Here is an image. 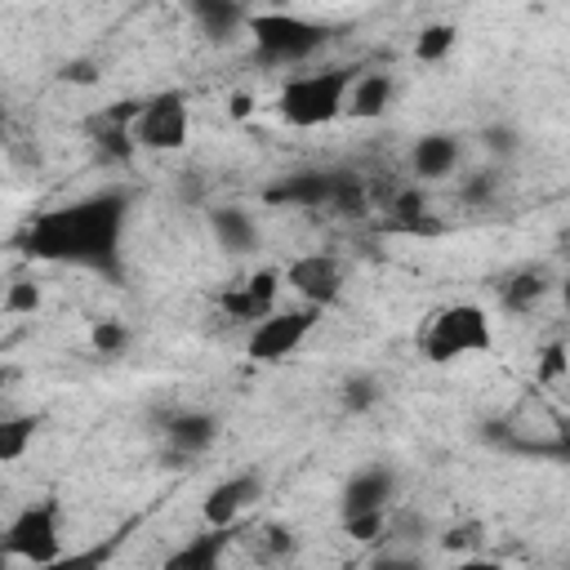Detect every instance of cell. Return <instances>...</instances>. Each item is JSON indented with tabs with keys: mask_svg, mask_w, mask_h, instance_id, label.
<instances>
[{
	"mask_svg": "<svg viewBox=\"0 0 570 570\" xmlns=\"http://www.w3.org/2000/svg\"><path fill=\"white\" fill-rule=\"evenodd\" d=\"M343 534L356 539V543H374L387 534V512H365V517H347L343 521Z\"/></svg>",
	"mask_w": 570,
	"mask_h": 570,
	"instance_id": "26",
	"label": "cell"
},
{
	"mask_svg": "<svg viewBox=\"0 0 570 570\" xmlns=\"http://www.w3.org/2000/svg\"><path fill=\"white\" fill-rule=\"evenodd\" d=\"M209 232H214V240H218L227 254H249V249H258V223H254V214L240 209V205H214V209H209Z\"/></svg>",
	"mask_w": 570,
	"mask_h": 570,
	"instance_id": "14",
	"label": "cell"
},
{
	"mask_svg": "<svg viewBox=\"0 0 570 570\" xmlns=\"http://www.w3.org/2000/svg\"><path fill=\"white\" fill-rule=\"evenodd\" d=\"M494 187H499V178H494L490 169H481V174H472V178L463 183V205H485V200L494 196Z\"/></svg>",
	"mask_w": 570,
	"mask_h": 570,
	"instance_id": "33",
	"label": "cell"
},
{
	"mask_svg": "<svg viewBox=\"0 0 570 570\" xmlns=\"http://www.w3.org/2000/svg\"><path fill=\"white\" fill-rule=\"evenodd\" d=\"M165 441L178 454H205L218 441V419L209 410H178L165 419Z\"/></svg>",
	"mask_w": 570,
	"mask_h": 570,
	"instance_id": "13",
	"label": "cell"
},
{
	"mask_svg": "<svg viewBox=\"0 0 570 570\" xmlns=\"http://www.w3.org/2000/svg\"><path fill=\"white\" fill-rule=\"evenodd\" d=\"M187 120H191L187 94L183 89H165V94L142 102V116L134 125V142L147 147V151H178L187 142Z\"/></svg>",
	"mask_w": 570,
	"mask_h": 570,
	"instance_id": "7",
	"label": "cell"
},
{
	"mask_svg": "<svg viewBox=\"0 0 570 570\" xmlns=\"http://www.w3.org/2000/svg\"><path fill=\"white\" fill-rule=\"evenodd\" d=\"M566 570H570V566H566Z\"/></svg>",
	"mask_w": 570,
	"mask_h": 570,
	"instance_id": "41",
	"label": "cell"
},
{
	"mask_svg": "<svg viewBox=\"0 0 570 570\" xmlns=\"http://www.w3.org/2000/svg\"><path fill=\"white\" fill-rule=\"evenodd\" d=\"M361 200H365L361 178H356V174H334V209L356 214V209H361Z\"/></svg>",
	"mask_w": 570,
	"mask_h": 570,
	"instance_id": "29",
	"label": "cell"
},
{
	"mask_svg": "<svg viewBox=\"0 0 570 570\" xmlns=\"http://www.w3.org/2000/svg\"><path fill=\"white\" fill-rule=\"evenodd\" d=\"M334 570H361V566H356V561H343V566H334Z\"/></svg>",
	"mask_w": 570,
	"mask_h": 570,
	"instance_id": "40",
	"label": "cell"
},
{
	"mask_svg": "<svg viewBox=\"0 0 570 570\" xmlns=\"http://www.w3.org/2000/svg\"><path fill=\"white\" fill-rule=\"evenodd\" d=\"M419 347H423V356H428L432 365H450V361H459V356L490 352V347H494L490 312L476 307V303H450V307H441V312L423 325Z\"/></svg>",
	"mask_w": 570,
	"mask_h": 570,
	"instance_id": "4",
	"label": "cell"
},
{
	"mask_svg": "<svg viewBox=\"0 0 570 570\" xmlns=\"http://www.w3.org/2000/svg\"><path fill=\"white\" fill-rule=\"evenodd\" d=\"M454 570H508L503 561H494V557H463Z\"/></svg>",
	"mask_w": 570,
	"mask_h": 570,
	"instance_id": "37",
	"label": "cell"
},
{
	"mask_svg": "<svg viewBox=\"0 0 570 570\" xmlns=\"http://www.w3.org/2000/svg\"><path fill=\"white\" fill-rule=\"evenodd\" d=\"M561 303L570 307V272H566V281H561Z\"/></svg>",
	"mask_w": 570,
	"mask_h": 570,
	"instance_id": "39",
	"label": "cell"
},
{
	"mask_svg": "<svg viewBox=\"0 0 570 570\" xmlns=\"http://www.w3.org/2000/svg\"><path fill=\"white\" fill-rule=\"evenodd\" d=\"M227 543H232V530H214V525H205L196 539H187L178 552H169L160 570H218Z\"/></svg>",
	"mask_w": 570,
	"mask_h": 570,
	"instance_id": "15",
	"label": "cell"
},
{
	"mask_svg": "<svg viewBox=\"0 0 570 570\" xmlns=\"http://www.w3.org/2000/svg\"><path fill=\"white\" fill-rule=\"evenodd\" d=\"M285 285L307 303V307H330L343 289V263L334 254H303L285 267Z\"/></svg>",
	"mask_w": 570,
	"mask_h": 570,
	"instance_id": "8",
	"label": "cell"
},
{
	"mask_svg": "<svg viewBox=\"0 0 570 570\" xmlns=\"http://www.w3.org/2000/svg\"><path fill=\"white\" fill-rule=\"evenodd\" d=\"M423 214H428V209H423L419 187H405V191L392 196V223H396V227H405V232H436V223H428Z\"/></svg>",
	"mask_w": 570,
	"mask_h": 570,
	"instance_id": "23",
	"label": "cell"
},
{
	"mask_svg": "<svg viewBox=\"0 0 570 570\" xmlns=\"http://www.w3.org/2000/svg\"><path fill=\"white\" fill-rule=\"evenodd\" d=\"M89 343H94V352H98V356H120V352H125V343H129V330H125L120 321H94Z\"/></svg>",
	"mask_w": 570,
	"mask_h": 570,
	"instance_id": "25",
	"label": "cell"
},
{
	"mask_svg": "<svg viewBox=\"0 0 570 570\" xmlns=\"http://www.w3.org/2000/svg\"><path fill=\"white\" fill-rule=\"evenodd\" d=\"M267 200L272 205H303V209L334 205V174L330 169H294L267 187Z\"/></svg>",
	"mask_w": 570,
	"mask_h": 570,
	"instance_id": "11",
	"label": "cell"
},
{
	"mask_svg": "<svg viewBox=\"0 0 570 570\" xmlns=\"http://www.w3.org/2000/svg\"><path fill=\"white\" fill-rule=\"evenodd\" d=\"M294 543H298V539H294V530H289V525H267V548H272L276 557H289V552H294Z\"/></svg>",
	"mask_w": 570,
	"mask_h": 570,
	"instance_id": "36",
	"label": "cell"
},
{
	"mask_svg": "<svg viewBox=\"0 0 570 570\" xmlns=\"http://www.w3.org/2000/svg\"><path fill=\"white\" fill-rule=\"evenodd\" d=\"M525 454H543V459H557V463H570V419L557 423V436L552 441H530V445H517Z\"/></svg>",
	"mask_w": 570,
	"mask_h": 570,
	"instance_id": "28",
	"label": "cell"
},
{
	"mask_svg": "<svg viewBox=\"0 0 570 570\" xmlns=\"http://www.w3.org/2000/svg\"><path fill=\"white\" fill-rule=\"evenodd\" d=\"M36 414H9L0 423V463H18L27 454V445L36 441Z\"/></svg>",
	"mask_w": 570,
	"mask_h": 570,
	"instance_id": "20",
	"label": "cell"
},
{
	"mask_svg": "<svg viewBox=\"0 0 570 570\" xmlns=\"http://www.w3.org/2000/svg\"><path fill=\"white\" fill-rule=\"evenodd\" d=\"M258 494H263V476H258V472H236V476L218 481V485L205 494L200 517H205V525H214V530H232L236 517H240Z\"/></svg>",
	"mask_w": 570,
	"mask_h": 570,
	"instance_id": "9",
	"label": "cell"
},
{
	"mask_svg": "<svg viewBox=\"0 0 570 570\" xmlns=\"http://www.w3.org/2000/svg\"><path fill=\"white\" fill-rule=\"evenodd\" d=\"M125 543V530L102 539V543H89V548H76V552H62L53 557L49 566H36V570H107V561L116 557V548Z\"/></svg>",
	"mask_w": 570,
	"mask_h": 570,
	"instance_id": "19",
	"label": "cell"
},
{
	"mask_svg": "<svg viewBox=\"0 0 570 570\" xmlns=\"http://www.w3.org/2000/svg\"><path fill=\"white\" fill-rule=\"evenodd\" d=\"M454 22H428L423 31H419V40H414V58L419 62H441L450 49H454Z\"/></svg>",
	"mask_w": 570,
	"mask_h": 570,
	"instance_id": "22",
	"label": "cell"
},
{
	"mask_svg": "<svg viewBox=\"0 0 570 570\" xmlns=\"http://www.w3.org/2000/svg\"><path fill=\"white\" fill-rule=\"evenodd\" d=\"M441 543H445L450 552H459V548H476V543H481V525H472V521H468V525H454Z\"/></svg>",
	"mask_w": 570,
	"mask_h": 570,
	"instance_id": "35",
	"label": "cell"
},
{
	"mask_svg": "<svg viewBox=\"0 0 570 570\" xmlns=\"http://www.w3.org/2000/svg\"><path fill=\"white\" fill-rule=\"evenodd\" d=\"M459 165V138L454 134H423L410 147V169L419 178H445Z\"/></svg>",
	"mask_w": 570,
	"mask_h": 570,
	"instance_id": "17",
	"label": "cell"
},
{
	"mask_svg": "<svg viewBox=\"0 0 570 570\" xmlns=\"http://www.w3.org/2000/svg\"><path fill=\"white\" fill-rule=\"evenodd\" d=\"M543 294H548V281H543L539 272H517V276L503 285V307H508V312H530Z\"/></svg>",
	"mask_w": 570,
	"mask_h": 570,
	"instance_id": "21",
	"label": "cell"
},
{
	"mask_svg": "<svg viewBox=\"0 0 570 570\" xmlns=\"http://www.w3.org/2000/svg\"><path fill=\"white\" fill-rule=\"evenodd\" d=\"M352 71L347 67H325V71H303V76H289L276 94V111L298 125V129H316V125H330L334 116L347 111V94H352Z\"/></svg>",
	"mask_w": 570,
	"mask_h": 570,
	"instance_id": "3",
	"label": "cell"
},
{
	"mask_svg": "<svg viewBox=\"0 0 570 570\" xmlns=\"http://www.w3.org/2000/svg\"><path fill=\"white\" fill-rule=\"evenodd\" d=\"M187 13L196 18L200 36L214 40V45H227V40L249 22V9H240V4H232V0H191Z\"/></svg>",
	"mask_w": 570,
	"mask_h": 570,
	"instance_id": "16",
	"label": "cell"
},
{
	"mask_svg": "<svg viewBox=\"0 0 570 570\" xmlns=\"http://www.w3.org/2000/svg\"><path fill=\"white\" fill-rule=\"evenodd\" d=\"M566 365H570V356H566V343H548V347H543V356H539V383H552V379H561V374H566Z\"/></svg>",
	"mask_w": 570,
	"mask_h": 570,
	"instance_id": "32",
	"label": "cell"
},
{
	"mask_svg": "<svg viewBox=\"0 0 570 570\" xmlns=\"http://www.w3.org/2000/svg\"><path fill=\"white\" fill-rule=\"evenodd\" d=\"M245 31L254 40V58L267 62V67L307 62L330 40V27L325 22H312V18H298V13H285V9H258V13H249Z\"/></svg>",
	"mask_w": 570,
	"mask_h": 570,
	"instance_id": "2",
	"label": "cell"
},
{
	"mask_svg": "<svg viewBox=\"0 0 570 570\" xmlns=\"http://www.w3.org/2000/svg\"><path fill=\"white\" fill-rule=\"evenodd\" d=\"M316 312H321V307H285V312H272L267 321H258V325L249 330V343H245L249 361L276 365V361H285V356H294V352L303 347V338L312 334Z\"/></svg>",
	"mask_w": 570,
	"mask_h": 570,
	"instance_id": "6",
	"label": "cell"
},
{
	"mask_svg": "<svg viewBox=\"0 0 570 570\" xmlns=\"http://www.w3.org/2000/svg\"><path fill=\"white\" fill-rule=\"evenodd\" d=\"M365 570H428V566H423V557L410 552V548H379V552L365 561Z\"/></svg>",
	"mask_w": 570,
	"mask_h": 570,
	"instance_id": "27",
	"label": "cell"
},
{
	"mask_svg": "<svg viewBox=\"0 0 570 570\" xmlns=\"http://www.w3.org/2000/svg\"><path fill=\"white\" fill-rule=\"evenodd\" d=\"M392 494H396V476L387 468H361L343 485V521L347 517H365V512H387Z\"/></svg>",
	"mask_w": 570,
	"mask_h": 570,
	"instance_id": "12",
	"label": "cell"
},
{
	"mask_svg": "<svg viewBox=\"0 0 570 570\" xmlns=\"http://www.w3.org/2000/svg\"><path fill=\"white\" fill-rule=\"evenodd\" d=\"M4 557L31 561V566H49L53 557H62V539H58V503L40 499L31 508H22L9 530H4Z\"/></svg>",
	"mask_w": 570,
	"mask_h": 570,
	"instance_id": "5",
	"label": "cell"
},
{
	"mask_svg": "<svg viewBox=\"0 0 570 570\" xmlns=\"http://www.w3.org/2000/svg\"><path fill=\"white\" fill-rule=\"evenodd\" d=\"M36 307H40V285H31V281H13L9 294H4V312L18 316V312H36Z\"/></svg>",
	"mask_w": 570,
	"mask_h": 570,
	"instance_id": "30",
	"label": "cell"
},
{
	"mask_svg": "<svg viewBox=\"0 0 570 570\" xmlns=\"http://www.w3.org/2000/svg\"><path fill=\"white\" fill-rule=\"evenodd\" d=\"M67 85H98V67L89 62V58H71V62H62V71H58Z\"/></svg>",
	"mask_w": 570,
	"mask_h": 570,
	"instance_id": "34",
	"label": "cell"
},
{
	"mask_svg": "<svg viewBox=\"0 0 570 570\" xmlns=\"http://www.w3.org/2000/svg\"><path fill=\"white\" fill-rule=\"evenodd\" d=\"M129 218V191L107 187L94 196H80L53 214H40L27 232V254L45 263H76L94 267L102 276H120V236Z\"/></svg>",
	"mask_w": 570,
	"mask_h": 570,
	"instance_id": "1",
	"label": "cell"
},
{
	"mask_svg": "<svg viewBox=\"0 0 570 570\" xmlns=\"http://www.w3.org/2000/svg\"><path fill=\"white\" fill-rule=\"evenodd\" d=\"M481 142H485V151H494V156H512L521 138H517V129H512V125H485Z\"/></svg>",
	"mask_w": 570,
	"mask_h": 570,
	"instance_id": "31",
	"label": "cell"
},
{
	"mask_svg": "<svg viewBox=\"0 0 570 570\" xmlns=\"http://www.w3.org/2000/svg\"><path fill=\"white\" fill-rule=\"evenodd\" d=\"M338 401H343V410H352V414H365L370 405H379V383H374L370 374H352V379L343 383Z\"/></svg>",
	"mask_w": 570,
	"mask_h": 570,
	"instance_id": "24",
	"label": "cell"
},
{
	"mask_svg": "<svg viewBox=\"0 0 570 570\" xmlns=\"http://www.w3.org/2000/svg\"><path fill=\"white\" fill-rule=\"evenodd\" d=\"M249 107H254V102H249V98H245V94H236V98H232V111H236V116H245V111H249Z\"/></svg>",
	"mask_w": 570,
	"mask_h": 570,
	"instance_id": "38",
	"label": "cell"
},
{
	"mask_svg": "<svg viewBox=\"0 0 570 570\" xmlns=\"http://www.w3.org/2000/svg\"><path fill=\"white\" fill-rule=\"evenodd\" d=\"M276 289H281V272H272V267H263V272H254L240 289H227L223 298H218V307L232 316V321H267L272 312H276Z\"/></svg>",
	"mask_w": 570,
	"mask_h": 570,
	"instance_id": "10",
	"label": "cell"
},
{
	"mask_svg": "<svg viewBox=\"0 0 570 570\" xmlns=\"http://www.w3.org/2000/svg\"><path fill=\"white\" fill-rule=\"evenodd\" d=\"M387 107H392V76H383V71H365V76L352 80L347 116H356V120H379Z\"/></svg>",
	"mask_w": 570,
	"mask_h": 570,
	"instance_id": "18",
	"label": "cell"
}]
</instances>
